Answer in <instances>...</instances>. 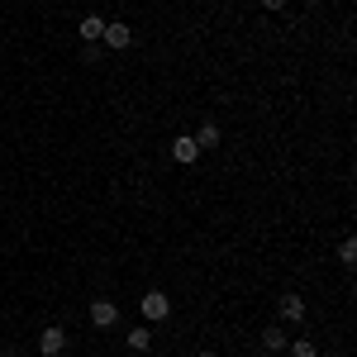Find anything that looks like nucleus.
Segmentation results:
<instances>
[{
	"instance_id": "1",
	"label": "nucleus",
	"mask_w": 357,
	"mask_h": 357,
	"mask_svg": "<svg viewBox=\"0 0 357 357\" xmlns=\"http://www.w3.org/2000/svg\"><path fill=\"white\" fill-rule=\"evenodd\" d=\"M138 310H143V319H153V324H158V319H167V314H172V301H167L162 291H148V296L138 301Z\"/></svg>"
},
{
	"instance_id": "2",
	"label": "nucleus",
	"mask_w": 357,
	"mask_h": 357,
	"mask_svg": "<svg viewBox=\"0 0 357 357\" xmlns=\"http://www.w3.org/2000/svg\"><path fill=\"white\" fill-rule=\"evenodd\" d=\"M38 353H43V357H62V353H67V333L57 329V324H53V329H43V333H38Z\"/></svg>"
},
{
	"instance_id": "3",
	"label": "nucleus",
	"mask_w": 357,
	"mask_h": 357,
	"mask_svg": "<svg viewBox=\"0 0 357 357\" xmlns=\"http://www.w3.org/2000/svg\"><path fill=\"white\" fill-rule=\"evenodd\" d=\"M100 43H105V48H114V53H124V48L134 43V29H129V24H105Z\"/></svg>"
},
{
	"instance_id": "4",
	"label": "nucleus",
	"mask_w": 357,
	"mask_h": 357,
	"mask_svg": "<svg viewBox=\"0 0 357 357\" xmlns=\"http://www.w3.org/2000/svg\"><path fill=\"white\" fill-rule=\"evenodd\" d=\"M91 324H96V329H114V324H119V305L114 301H96L91 305Z\"/></svg>"
},
{
	"instance_id": "5",
	"label": "nucleus",
	"mask_w": 357,
	"mask_h": 357,
	"mask_svg": "<svg viewBox=\"0 0 357 357\" xmlns=\"http://www.w3.org/2000/svg\"><path fill=\"white\" fill-rule=\"evenodd\" d=\"M172 158H176V162H181V167H191L195 158H200V143H195L191 134H181V138H176V143H172Z\"/></svg>"
},
{
	"instance_id": "6",
	"label": "nucleus",
	"mask_w": 357,
	"mask_h": 357,
	"mask_svg": "<svg viewBox=\"0 0 357 357\" xmlns=\"http://www.w3.org/2000/svg\"><path fill=\"white\" fill-rule=\"evenodd\" d=\"M276 310H281V319H286V324H301V319H305V301H301V296H281Z\"/></svg>"
},
{
	"instance_id": "7",
	"label": "nucleus",
	"mask_w": 357,
	"mask_h": 357,
	"mask_svg": "<svg viewBox=\"0 0 357 357\" xmlns=\"http://www.w3.org/2000/svg\"><path fill=\"white\" fill-rule=\"evenodd\" d=\"M77 33H82L86 43H100V33H105V20H100V15H86L82 24H77Z\"/></svg>"
},
{
	"instance_id": "8",
	"label": "nucleus",
	"mask_w": 357,
	"mask_h": 357,
	"mask_svg": "<svg viewBox=\"0 0 357 357\" xmlns=\"http://www.w3.org/2000/svg\"><path fill=\"white\" fill-rule=\"evenodd\" d=\"M286 343H291V333L281 329V324H272V329H262V348H267V353H281Z\"/></svg>"
},
{
	"instance_id": "9",
	"label": "nucleus",
	"mask_w": 357,
	"mask_h": 357,
	"mask_svg": "<svg viewBox=\"0 0 357 357\" xmlns=\"http://www.w3.org/2000/svg\"><path fill=\"white\" fill-rule=\"evenodd\" d=\"M124 343H129V353H148V348H153V329H134V333H124Z\"/></svg>"
},
{
	"instance_id": "10",
	"label": "nucleus",
	"mask_w": 357,
	"mask_h": 357,
	"mask_svg": "<svg viewBox=\"0 0 357 357\" xmlns=\"http://www.w3.org/2000/svg\"><path fill=\"white\" fill-rule=\"evenodd\" d=\"M195 143H200V148H215V143H220V129H215V124H200Z\"/></svg>"
},
{
	"instance_id": "11",
	"label": "nucleus",
	"mask_w": 357,
	"mask_h": 357,
	"mask_svg": "<svg viewBox=\"0 0 357 357\" xmlns=\"http://www.w3.org/2000/svg\"><path fill=\"white\" fill-rule=\"evenodd\" d=\"M338 262H343V267H353V262H357V243H353V238L338 243Z\"/></svg>"
},
{
	"instance_id": "12",
	"label": "nucleus",
	"mask_w": 357,
	"mask_h": 357,
	"mask_svg": "<svg viewBox=\"0 0 357 357\" xmlns=\"http://www.w3.org/2000/svg\"><path fill=\"white\" fill-rule=\"evenodd\" d=\"M286 348H291L296 357H319V348H314L310 338H296V343H286Z\"/></svg>"
},
{
	"instance_id": "13",
	"label": "nucleus",
	"mask_w": 357,
	"mask_h": 357,
	"mask_svg": "<svg viewBox=\"0 0 357 357\" xmlns=\"http://www.w3.org/2000/svg\"><path fill=\"white\" fill-rule=\"evenodd\" d=\"M262 5H267V10H286V0H262Z\"/></svg>"
},
{
	"instance_id": "14",
	"label": "nucleus",
	"mask_w": 357,
	"mask_h": 357,
	"mask_svg": "<svg viewBox=\"0 0 357 357\" xmlns=\"http://www.w3.org/2000/svg\"><path fill=\"white\" fill-rule=\"evenodd\" d=\"M195 357H215V353H195Z\"/></svg>"
}]
</instances>
